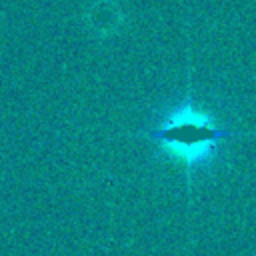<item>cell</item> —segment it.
<instances>
[{"mask_svg": "<svg viewBox=\"0 0 256 256\" xmlns=\"http://www.w3.org/2000/svg\"><path fill=\"white\" fill-rule=\"evenodd\" d=\"M148 136L190 172L210 162L218 144L224 138L236 136V132L218 124L212 114L186 102L170 112L160 126L152 128Z\"/></svg>", "mask_w": 256, "mask_h": 256, "instance_id": "cell-1", "label": "cell"}]
</instances>
